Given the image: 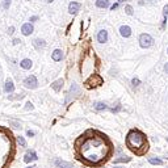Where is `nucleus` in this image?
I'll use <instances>...</instances> for the list:
<instances>
[{
    "mask_svg": "<svg viewBox=\"0 0 168 168\" xmlns=\"http://www.w3.org/2000/svg\"><path fill=\"white\" fill-rule=\"evenodd\" d=\"M114 168H125V167H121V166H116Z\"/></svg>",
    "mask_w": 168,
    "mask_h": 168,
    "instance_id": "33",
    "label": "nucleus"
},
{
    "mask_svg": "<svg viewBox=\"0 0 168 168\" xmlns=\"http://www.w3.org/2000/svg\"><path fill=\"white\" fill-rule=\"evenodd\" d=\"M25 108H26V110H32L33 109V104H32V102H26V106H25Z\"/></svg>",
    "mask_w": 168,
    "mask_h": 168,
    "instance_id": "26",
    "label": "nucleus"
},
{
    "mask_svg": "<svg viewBox=\"0 0 168 168\" xmlns=\"http://www.w3.org/2000/svg\"><path fill=\"white\" fill-rule=\"evenodd\" d=\"M125 2V0H118V3H124Z\"/></svg>",
    "mask_w": 168,
    "mask_h": 168,
    "instance_id": "35",
    "label": "nucleus"
},
{
    "mask_svg": "<svg viewBox=\"0 0 168 168\" xmlns=\"http://www.w3.org/2000/svg\"><path fill=\"white\" fill-rule=\"evenodd\" d=\"M120 109H121V105H118L117 108H113V109H112V112H113V113H116V112H118Z\"/></svg>",
    "mask_w": 168,
    "mask_h": 168,
    "instance_id": "31",
    "label": "nucleus"
},
{
    "mask_svg": "<svg viewBox=\"0 0 168 168\" xmlns=\"http://www.w3.org/2000/svg\"><path fill=\"white\" fill-rule=\"evenodd\" d=\"M28 168H34V167H28Z\"/></svg>",
    "mask_w": 168,
    "mask_h": 168,
    "instance_id": "36",
    "label": "nucleus"
},
{
    "mask_svg": "<svg viewBox=\"0 0 168 168\" xmlns=\"http://www.w3.org/2000/svg\"><path fill=\"white\" fill-rule=\"evenodd\" d=\"M46 2H47V3H53V2H54V0H46Z\"/></svg>",
    "mask_w": 168,
    "mask_h": 168,
    "instance_id": "34",
    "label": "nucleus"
},
{
    "mask_svg": "<svg viewBox=\"0 0 168 168\" xmlns=\"http://www.w3.org/2000/svg\"><path fill=\"white\" fill-rule=\"evenodd\" d=\"M54 164H55L57 168H72V164L69 163V162H64V160H62V159H55Z\"/></svg>",
    "mask_w": 168,
    "mask_h": 168,
    "instance_id": "6",
    "label": "nucleus"
},
{
    "mask_svg": "<svg viewBox=\"0 0 168 168\" xmlns=\"http://www.w3.org/2000/svg\"><path fill=\"white\" fill-rule=\"evenodd\" d=\"M167 142H168V138H167Z\"/></svg>",
    "mask_w": 168,
    "mask_h": 168,
    "instance_id": "37",
    "label": "nucleus"
},
{
    "mask_svg": "<svg viewBox=\"0 0 168 168\" xmlns=\"http://www.w3.org/2000/svg\"><path fill=\"white\" fill-rule=\"evenodd\" d=\"M4 91L7 92V93H12L13 91H15V84H13L12 80H7L5 84H4Z\"/></svg>",
    "mask_w": 168,
    "mask_h": 168,
    "instance_id": "11",
    "label": "nucleus"
},
{
    "mask_svg": "<svg viewBox=\"0 0 168 168\" xmlns=\"http://www.w3.org/2000/svg\"><path fill=\"white\" fill-rule=\"evenodd\" d=\"M167 168H168V167H167Z\"/></svg>",
    "mask_w": 168,
    "mask_h": 168,
    "instance_id": "39",
    "label": "nucleus"
},
{
    "mask_svg": "<svg viewBox=\"0 0 168 168\" xmlns=\"http://www.w3.org/2000/svg\"><path fill=\"white\" fill-rule=\"evenodd\" d=\"M13 33H15V26H9V28H8V34L12 35Z\"/></svg>",
    "mask_w": 168,
    "mask_h": 168,
    "instance_id": "25",
    "label": "nucleus"
},
{
    "mask_svg": "<svg viewBox=\"0 0 168 168\" xmlns=\"http://www.w3.org/2000/svg\"><path fill=\"white\" fill-rule=\"evenodd\" d=\"M34 160H37V154L34 151H28L25 154V156H24L25 163H30V162H34Z\"/></svg>",
    "mask_w": 168,
    "mask_h": 168,
    "instance_id": "7",
    "label": "nucleus"
},
{
    "mask_svg": "<svg viewBox=\"0 0 168 168\" xmlns=\"http://www.w3.org/2000/svg\"><path fill=\"white\" fill-rule=\"evenodd\" d=\"M17 142H19V145H21L23 147H26V142H25L24 137H17Z\"/></svg>",
    "mask_w": 168,
    "mask_h": 168,
    "instance_id": "21",
    "label": "nucleus"
},
{
    "mask_svg": "<svg viewBox=\"0 0 168 168\" xmlns=\"http://www.w3.org/2000/svg\"><path fill=\"white\" fill-rule=\"evenodd\" d=\"M167 53H168V50H167Z\"/></svg>",
    "mask_w": 168,
    "mask_h": 168,
    "instance_id": "38",
    "label": "nucleus"
},
{
    "mask_svg": "<svg viewBox=\"0 0 168 168\" xmlns=\"http://www.w3.org/2000/svg\"><path fill=\"white\" fill-rule=\"evenodd\" d=\"M20 66H21V69H24V70H30L32 67H33V62H32L30 59H23L20 62Z\"/></svg>",
    "mask_w": 168,
    "mask_h": 168,
    "instance_id": "13",
    "label": "nucleus"
},
{
    "mask_svg": "<svg viewBox=\"0 0 168 168\" xmlns=\"http://www.w3.org/2000/svg\"><path fill=\"white\" fill-rule=\"evenodd\" d=\"M26 135H28V137H34V131L28 130V131H26Z\"/></svg>",
    "mask_w": 168,
    "mask_h": 168,
    "instance_id": "27",
    "label": "nucleus"
},
{
    "mask_svg": "<svg viewBox=\"0 0 168 168\" xmlns=\"http://www.w3.org/2000/svg\"><path fill=\"white\" fill-rule=\"evenodd\" d=\"M33 45H34V47L35 49H44L45 46H46V44H45V41L44 40H40V38H37V40H34L33 41Z\"/></svg>",
    "mask_w": 168,
    "mask_h": 168,
    "instance_id": "14",
    "label": "nucleus"
},
{
    "mask_svg": "<svg viewBox=\"0 0 168 168\" xmlns=\"http://www.w3.org/2000/svg\"><path fill=\"white\" fill-rule=\"evenodd\" d=\"M51 87L54 88V91H57V92H59L60 89H62V87H63V80H62V79H59V80H57V81H54V83L51 84Z\"/></svg>",
    "mask_w": 168,
    "mask_h": 168,
    "instance_id": "16",
    "label": "nucleus"
},
{
    "mask_svg": "<svg viewBox=\"0 0 168 168\" xmlns=\"http://www.w3.org/2000/svg\"><path fill=\"white\" fill-rule=\"evenodd\" d=\"M106 151H108V147H106L104 139L99 137L88 139L81 146V154L84 155L85 159L92 163H97L101 159H104V156L106 155Z\"/></svg>",
    "mask_w": 168,
    "mask_h": 168,
    "instance_id": "1",
    "label": "nucleus"
},
{
    "mask_svg": "<svg viewBox=\"0 0 168 168\" xmlns=\"http://www.w3.org/2000/svg\"><path fill=\"white\" fill-rule=\"evenodd\" d=\"M164 71H166V72L168 74V63L166 64V66H164Z\"/></svg>",
    "mask_w": 168,
    "mask_h": 168,
    "instance_id": "32",
    "label": "nucleus"
},
{
    "mask_svg": "<svg viewBox=\"0 0 168 168\" xmlns=\"http://www.w3.org/2000/svg\"><path fill=\"white\" fill-rule=\"evenodd\" d=\"M126 143H127V147L131 148L133 151H135V150H138V148H142V147H145V145H146L145 135L137 130H133L127 134Z\"/></svg>",
    "mask_w": 168,
    "mask_h": 168,
    "instance_id": "2",
    "label": "nucleus"
},
{
    "mask_svg": "<svg viewBox=\"0 0 168 168\" xmlns=\"http://www.w3.org/2000/svg\"><path fill=\"white\" fill-rule=\"evenodd\" d=\"M80 9V3L78 2H71L69 4V12L71 15H75V13H78V11Z\"/></svg>",
    "mask_w": 168,
    "mask_h": 168,
    "instance_id": "8",
    "label": "nucleus"
},
{
    "mask_svg": "<svg viewBox=\"0 0 168 168\" xmlns=\"http://www.w3.org/2000/svg\"><path fill=\"white\" fill-rule=\"evenodd\" d=\"M24 85H25V88H29V89H34V88H37V85H38L37 78H35L34 75H30V76L25 78V80H24Z\"/></svg>",
    "mask_w": 168,
    "mask_h": 168,
    "instance_id": "4",
    "label": "nucleus"
},
{
    "mask_svg": "<svg viewBox=\"0 0 168 168\" xmlns=\"http://www.w3.org/2000/svg\"><path fill=\"white\" fill-rule=\"evenodd\" d=\"M11 5V0H4V3H3V8L4 9H8Z\"/></svg>",
    "mask_w": 168,
    "mask_h": 168,
    "instance_id": "23",
    "label": "nucleus"
},
{
    "mask_svg": "<svg viewBox=\"0 0 168 168\" xmlns=\"http://www.w3.org/2000/svg\"><path fill=\"white\" fill-rule=\"evenodd\" d=\"M148 162L151 163V164H155V166H162V164H163V160L155 159V158H150V159H148Z\"/></svg>",
    "mask_w": 168,
    "mask_h": 168,
    "instance_id": "18",
    "label": "nucleus"
},
{
    "mask_svg": "<svg viewBox=\"0 0 168 168\" xmlns=\"http://www.w3.org/2000/svg\"><path fill=\"white\" fill-rule=\"evenodd\" d=\"M125 12H126L129 16H131L134 13L133 12V7H131V5H126V7H125Z\"/></svg>",
    "mask_w": 168,
    "mask_h": 168,
    "instance_id": "20",
    "label": "nucleus"
},
{
    "mask_svg": "<svg viewBox=\"0 0 168 168\" xmlns=\"http://www.w3.org/2000/svg\"><path fill=\"white\" fill-rule=\"evenodd\" d=\"M163 16H164V20H167V16H168V4L164 5V8H163Z\"/></svg>",
    "mask_w": 168,
    "mask_h": 168,
    "instance_id": "22",
    "label": "nucleus"
},
{
    "mask_svg": "<svg viewBox=\"0 0 168 168\" xmlns=\"http://www.w3.org/2000/svg\"><path fill=\"white\" fill-rule=\"evenodd\" d=\"M20 42H21V41L19 40V38H15V40H13V42H12V44H13V45H19Z\"/></svg>",
    "mask_w": 168,
    "mask_h": 168,
    "instance_id": "30",
    "label": "nucleus"
},
{
    "mask_svg": "<svg viewBox=\"0 0 168 168\" xmlns=\"http://www.w3.org/2000/svg\"><path fill=\"white\" fill-rule=\"evenodd\" d=\"M97 41L100 42V44H105V42L108 41V32H106L105 29L100 30L97 33Z\"/></svg>",
    "mask_w": 168,
    "mask_h": 168,
    "instance_id": "9",
    "label": "nucleus"
},
{
    "mask_svg": "<svg viewBox=\"0 0 168 168\" xmlns=\"http://www.w3.org/2000/svg\"><path fill=\"white\" fill-rule=\"evenodd\" d=\"M120 34L122 35V37H125V38H129L131 35L130 26H127V25H122V26L120 28Z\"/></svg>",
    "mask_w": 168,
    "mask_h": 168,
    "instance_id": "10",
    "label": "nucleus"
},
{
    "mask_svg": "<svg viewBox=\"0 0 168 168\" xmlns=\"http://www.w3.org/2000/svg\"><path fill=\"white\" fill-rule=\"evenodd\" d=\"M154 44V40H152V37L150 34H141V37H139V45H141V47H143V49H147L150 47Z\"/></svg>",
    "mask_w": 168,
    "mask_h": 168,
    "instance_id": "3",
    "label": "nucleus"
},
{
    "mask_svg": "<svg viewBox=\"0 0 168 168\" xmlns=\"http://www.w3.org/2000/svg\"><path fill=\"white\" fill-rule=\"evenodd\" d=\"M33 32H34V28H33V25H32V23L23 24V26H21V33L24 35H30Z\"/></svg>",
    "mask_w": 168,
    "mask_h": 168,
    "instance_id": "5",
    "label": "nucleus"
},
{
    "mask_svg": "<svg viewBox=\"0 0 168 168\" xmlns=\"http://www.w3.org/2000/svg\"><path fill=\"white\" fill-rule=\"evenodd\" d=\"M118 5H120V3H114V4L112 5V11H114V9H117V8H118Z\"/></svg>",
    "mask_w": 168,
    "mask_h": 168,
    "instance_id": "29",
    "label": "nucleus"
},
{
    "mask_svg": "<svg viewBox=\"0 0 168 168\" xmlns=\"http://www.w3.org/2000/svg\"><path fill=\"white\" fill-rule=\"evenodd\" d=\"M124 162H130V158H127V156H122V158H118L114 160V163H124Z\"/></svg>",
    "mask_w": 168,
    "mask_h": 168,
    "instance_id": "19",
    "label": "nucleus"
},
{
    "mask_svg": "<svg viewBox=\"0 0 168 168\" xmlns=\"http://www.w3.org/2000/svg\"><path fill=\"white\" fill-rule=\"evenodd\" d=\"M37 20H38V16H32L29 21H30V23H34V21H37Z\"/></svg>",
    "mask_w": 168,
    "mask_h": 168,
    "instance_id": "28",
    "label": "nucleus"
},
{
    "mask_svg": "<svg viewBox=\"0 0 168 168\" xmlns=\"http://www.w3.org/2000/svg\"><path fill=\"white\" fill-rule=\"evenodd\" d=\"M93 106H95V109L97 110V112H101V110H106V109H108V106H106L104 102H96Z\"/></svg>",
    "mask_w": 168,
    "mask_h": 168,
    "instance_id": "17",
    "label": "nucleus"
},
{
    "mask_svg": "<svg viewBox=\"0 0 168 168\" xmlns=\"http://www.w3.org/2000/svg\"><path fill=\"white\" fill-rule=\"evenodd\" d=\"M131 84H133L134 87H138V85L141 84V80H139V79H137V78H135V79H133V80H131Z\"/></svg>",
    "mask_w": 168,
    "mask_h": 168,
    "instance_id": "24",
    "label": "nucleus"
},
{
    "mask_svg": "<svg viewBox=\"0 0 168 168\" xmlns=\"http://www.w3.org/2000/svg\"><path fill=\"white\" fill-rule=\"evenodd\" d=\"M96 7L97 8H108L109 0H96Z\"/></svg>",
    "mask_w": 168,
    "mask_h": 168,
    "instance_id": "15",
    "label": "nucleus"
},
{
    "mask_svg": "<svg viewBox=\"0 0 168 168\" xmlns=\"http://www.w3.org/2000/svg\"><path fill=\"white\" fill-rule=\"evenodd\" d=\"M51 58H53V60H55V62H59V60H62V58H63L62 50H59V49L54 50V51H53V54H51Z\"/></svg>",
    "mask_w": 168,
    "mask_h": 168,
    "instance_id": "12",
    "label": "nucleus"
}]
</instances>
